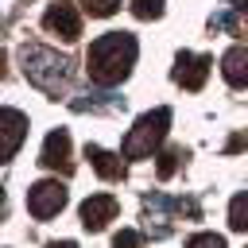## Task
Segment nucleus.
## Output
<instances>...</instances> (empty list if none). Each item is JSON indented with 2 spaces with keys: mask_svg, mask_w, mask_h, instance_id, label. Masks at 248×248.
<instances>
[{
  "mask_svg": "<svg viewBox=\"0 0 248 248\" xmlns=\"http://www.w3.org/2000/svg\"><path fill=\"white\" fill-rule=\"evenodd\" d=\"M46 248H78V244H70V240H58V244H46Z\"/></svg>",
  "mask_w": 248,
  "mask_h": 248,
  "instance_id": "a211bd4d",
  "label": "nucleus"
},
{
  "mask_svg": "<svg viewBox=\"0 0 248 248\" xmlns=\"http://www.w3.org/2000/svg\"><path fill=\"white\" fill-rule=\"evenodd\" d=\"M132 16L136 19H159L163 16V0H136L132 4Z\"/></svg>",
  "mask_w": 248,
  "mask_h": 248,
  "instance_id": "ddd939ff",
  "label": "nucleus"
},
{
  "mask_svg": "<svg viewBox=\"0 0 248 248\" xmlns=\"http://www.w3.org/2000/svg\"><path fill=\"white\" fill-rule=\"evenodd\" d=\"M81 4H85L89 16H112L120 8V0H81Z\"/></svg>",
  "mask_w": 248,
  "mask_h": 248,
  "instance_id": "4468645a",
  "label": "nucleus"
},
{
  "mask_svg": "<svg viewBox=\"0 0 248 248\" xmlns=\"http://www.w3.org/2000/svg\"><path fill=\"white\" fill-rule=\"evenodd\" d=\"M229 225H232L236 232H244V229H248V190L232 198V205H229Z\"/></svg>",
  "mask_w": 248,
  "mask_h": 248,
  "instance_id": "f8f14e48",
  "label": "nucleus"
},
{
  "mask_svg": "<svg viewBox=\"0 0 248 248\" xmlns=\"http://www.w3.org/2000/svg\"><path fill=\"white\" fill-rule=\"evenodd\" d=\"M85 159L93 163V170H97L101 178H120V174H124V163H120L112 151H101V147H85Z\"/></svg>",
  "mask_w": 248,
  "mask_h": 248,
  "instance_id": "9b49d317",
  "label": "nucleus"
},
{
  "mask_svg": "<svg viewBox=\"0 0 248 248\" xmlns=\"http://www.w3.org/2000/svg\"><path fill=\"white\" fill-rule=\"evenodd\" d=\"M43 23H46V31H54V35L66 39V43H74V39L81 35V16H78V8H74L70 0H54V4L46 8Z\"/></svg>",
  "mask_w": 248,
  "mask_h": 248,
  "instance_id": "39448f33",
  "label": "nucleus"
},
{
  "mask_svg": "<svg viewBox=\"0 0 248 248\" xmlns=\"http://www.w3.org/2000/svg\"><path fill=\"white\" fill-rule=\"evenodd\" d=\"M221 70H225V81H229V85H244V81H248V50H244V46H232V50L221 58Z\"/></svg>",
  "mask_w": 248,
  "mask_h": 248,
  "instance_id": "9d476101",
  "label": "nucleus"
},
{
  "mask_svg": "<svg viewBox=\"0 0 248 248\" xmlns=\"http://www.w3.org/2000/svg\"><path fill=\"white\" fill-rule=\"evenodd\" d=\"M116 209H120V205H116L112 194H93V198L81 202V225L97 232V229H105V225L116 217Z\"/></svg>",
  "mask_w": 248,
  "mask_h": 248,
  "instance_id": "0eeeda50",
  "label": "nucleus"
},
{
  "mask_svg": "<svg viewBox=\"0 0 248 248\" xmlns=\"http://www.w3.org/2000/svg\"><path fill=\"white\" fill-rule=\"evenodd\" d=\"M23 132H27V116L19 108H4V159H12L19 151Z\"/></svg>",
  "mask_w": 248,
  "mask_h": 248,
  "instance_id": "1a4fd4ad",
  "label": "nucleus"
},
{
  "mask_svg": "<svg viewBox=\"0 0 248 248\" xmlns=\"http://www.w3.org/2000/svg\"><path fill=\"white\" fill-rule=\"evenodd\" d=\"M167 124H170V108H155V112L140 116L136 128L124 136V155H128V159H147V155L163 143Z\"/></svg>",
  "mask_w": 248,
  "mask_h": 248,
  "instance_id": "f03ea898",
  "label": "nucleus"
},
{
  "mask_svg": "<svg viewBox=\"0 0 248 248\" xmlns=\"http://www.w3.org/2000/svg\"><path fill=\"white\" fill-rule=\"evenodd\" d=\"M23 62H27V66H23V70H27V78H31L39 89H46V93H58V89L66 85L70 62H66L62 54H54V50H46V46H31Z\"/></svg>",
  "mask_w": 248,
  "mask_h": 248,
  "instance_id": "7ed1b4c3",
  "label": "nucleus"
},
{
  "mask_svg": "<svg viewBox=\"0 0 248 248\" xmlns=\"http://www.w3.org/2000/svg\"><path fill=\"white\" fill-rule=\"evenodd\" d=\"M112 248H140V232H132V229H124V232H116V240H112Z\"/></svg>",
  "mask_w": 248,
  "mask_h": 248,
  "instance_id": "f3484780",
  "label": "nucleus"
},
{
  "mask_svg": "<svg viewBox=\"0 0 248 248\" xmlns=\"http://www.w3.org/2000/svg\"><path fill=\"white\" fill-rule=\"evenodd\" d=\"M186 248H225V240H221L217 232H198V236H190Z\"/></svg>",
  "mask_w": 248,
  "mask_h": 248,
  "instance_id": "2eb2a0df",
  "label": "nucleus"
},
{
  "mask_svg": "<svg viewBox=\"0 0 248 248\" xmlns=\"http://www.w3.org/2000/svg\"><path fill=\"white\" fill-rule=\"evenodd\" d=\"M43 167H54V170H74V159H70V136L58 128V132H50L46 136V143H43Z\"/></svg>",
  "mask_w": 248,
  "mask_h": 248,
  "instance_id": "6e6552de",
  "label": "nucleus"
},
{
  "mask_svg": "<svg viewBox=\"0 0 248 248\" xmlns=\"http://www.w3.org/2000/svg\"><path fill=\"white\" fill-rule=\"evenodd\" d=\"M209 66H213V62H209L205 54H190V50H182V54H178V66H174V81H178L182 89H202Z\"/></svg>",
  "mask_w": 248,
  "mask_h": 248,
  "instance_id": "423d86ee",
  "label": "nucleus"
},
{
  "mask_svg": "<svg viewBox=\"0 0 248 248\" xmlns=\"http://www.w3.org/2000/svg\"><path fill=\"white\" fill-rule=\"evenodd\" d=\"M178 159H182V151H167V155H163V163H159V178H167V174H174V167H178Z\"/></svg>",
  "mask_w": 248,
  "mask_h": 248,
  "instance_id": "dca6fc26",
  "label": "nucleus"
},
{
  "mask_svg": "<svg viewBox=\"0 0 248 248\" xmlns=\"http://www.w3.org/2000/svg\"><path fill=\"white\" fill-rule=\"evenodd\" d=\"M132 62H136V39H132L128 31H108V35H101V39L89 46V54H85V70H89V78H93L97 85H116V81H124L128 70H132Z\"/></svg>",
  "mask_w": 248,
  "mask_h": 248,
  "instance_id": "f257e3e1",
  "label": "nucleus"
},
{
  "mask_svg": "<svg viewBox=\"0 0 248 248\" xmlns=\"http://www.w3.org/2000/svg\"><path fill=\"white\" fill-rule=\"evenodd\" d=\"M62 205H66V186H62V182H54V178L35 182V186L27 190V209H31V217H39V221L54 217Z\"/></svg>",
  "mask_w": 248,
  "mask_h": 248,
  "instance_id": "20e7f679",
  "label": "nucleus"
}]
</instances>
